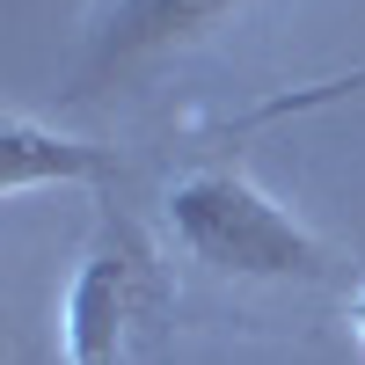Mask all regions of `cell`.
I'll list each match as a JSON object with an SVG mask.
<instances>
[{
    "label": "cell",
    "instance_id": "1",
    "mask_svg": "<svg viewBox=\"0 0 365 365\" xmlns=\"http://www.w3.org/2000/svg\"><path fill=\"white\" fill-rule=\"evenodd\" d=\"M168 336H175L168 263L132 212L103 205L66 278V307H58L66 365H161Z\"/></svg>",
    "mask_w": 365,
    "mask_h": 365
},
{
    "label": "cell",
    "instance_id": "2",
    "mask_svg": "<svg viewBox=\"0 0 365 365\" xmlns=\"http://www.w3.org/2000/svg\"><path fill=\"white\" fill-rule=\"evenodd\" d=\"M161 205H168L175 249L190 263H205L212 278H241V285H314V278H329V241L292 205L256 190L227 161L175 175Z\"/></svg>",
    "mask_w": 365,
    "mask_h": 365
},
{
    "label": "cell",
    "instance_id": "3",
    "mask_svg": "<svg viewBox=\"0 0 365 365\" xmlns=\"http://www.w3.org/2000/svg\"><path fill=\"white\" fill-rule=\"evenodd\" d=\"M249 0H103L88 15V37L73 58V88L66 96H96V88H117L161 58L205 44L227 15H241Z\"/></svg>",
    "mask_w": 365,
    "mask_h": 365
},
{
    "label": "cell",
    "instance_id": "4",
    "mask_svg": "<svg viewBox=\"0 0 365 365\" xmlns=\"http://www.w3.org/2000/svg\"><path fill=\"white\" fill-rule=\"evenodd\" d=\"M117 175V154L110 146H88V139H66L37 125V117H8L0 125V197H29L44 182H110Z\"/></svg>",
    "mask_w": 365,
    "mask_h": 365
},
{
    "label": "cell",
    "instance_id": "5",
    "mask_svg": "<svg viewBox=\"0 0 365 365\" xmlns=\"http://www.w3.org/2000/svg\"><path fill=\"white\" fill-rule=\"evenodd\" d=\"M365 96V58L344 73H329V81H299V88H278V96H263L234 117V132H256V125H285V117H307V110H329V103H351Z\"/></svg>",
    "mask_w": 365,
    "mask_h": 365
},
{
    "label": "cell",
    "instance_id": "6",
    "mask_svg": "<svg viewBox=\"0 0 365 365\" xmlns=\"http://www.w3.org/2000/svg\"><path fill=\"white\" fill-rule=\"evenodd\" d=\"M351 336H358V344H365V285H358V292H351Z\"/></svg>",
    "mask_w": 365,
    "mask_h": 365
}]
</instances>
